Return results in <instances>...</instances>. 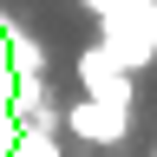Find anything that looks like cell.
<instances>
[{
  "instance_id": "obj_1",
  "label": "cell",
  "mask_w": 157,
  "mask_h": 157,
  "mask_svg": "<svg viewBox=\"0 0 157 157\" xmlns=\"http://www.w3.org/2000/svg\"><path fill=\"white\" fill-rule=\"evenodd\" d=\"M98 39L124 59V72L157 66V0H111L98 13Z\"/></svg>"
},
{
  "instance_id": "obj_2",
  "label": "cell",
  "mask_w": 157,
  "mask_h": 157,
  "mask_svg": "<svg viewBox=\"0 0 157 157\" xmlns=\"http://www.w3.org/2000/svg\"><path fill=\"white\" fill-rule=\"evenodd\" d=\"M78 85L85 98H111V105H137V78L124 72V59H118L105 39H92L85 52H78Z\"/></svg>"
},
{
  "instance_id": "obj_3",
  "label": "cell",
  "mask_w": 157,
  "mask_h": 157,
  "mask_svg": "<svg viewBox=\"0 0 157 157\" xmlns=\"http://www.w3.org/2000/svg\"><path fill=\"white\" fill-rule=\"evenodd\" d=\"M59 124L72 137H85V144H124L131 131V105H111V98H78V105L59 111Z\"/></svg>"
},
{
  "instance_id": "obj_4",
  "label": "cell",
  "mask_w": 157,
  "mask_h": 157,
  "mask_svg": "<svg viewBox=\"0 0 157 157\" xmlns=\"http://www.w3.org/2000/svg\"><path fill=\"white\" fill-rule=\"evenodd\" d=\"M7 46H13V66H20V78H39V72H46V52H39V39H26L20 26H7Z\"/></svg>"
},
{
  "instance_id": "obj_5",
  "label": "cell",
  "mask_w": 157,
  "mask_h": 157,
  "mask_svg": "<svg viewBox=\"0 0 157 157\" xmlns=\"http://www.w3.org/2000/svg\"><path fill=\"white\" fill-rule=\"evenodd\" d=\"M7 157H59V151H52V131H26V137H13Z\"/></svg>"
},
{
  "instance_id": "obj_6",
  "label": "cell",
  "mask_w": 157,
  "mask_h": 157,
  "mask_svg": "<svg viewBox=\"0 0 157 157\" xmlns=\"http://www.w3.org/2000/svg\"><path fill=\"white\" fill-rule=\"evenodd\" d=\"M78 7H85V13H92V20H98V13H105V7H111V0H78Z\"/></svg>"
},
{
  "instance_id": "obj_7",
  "label": "cell",
  "mask_w": 157,
  "mask_h": 157,
  "mask_svg": "<svg viewBox=\"0 0 157 157\" xmlns=\"http://www.w3.org/2000/svg\"><path fill=\"white\" fill-rule=\"evenodd\" d=\"M151 157H157V151H151Z\"/></svg>"
}]
</instances>
